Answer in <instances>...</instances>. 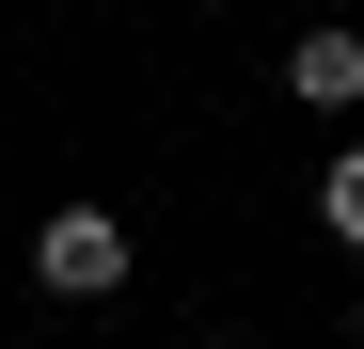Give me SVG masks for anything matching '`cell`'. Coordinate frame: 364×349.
<instances>
[{
  "label": "cell",
  "instance_id": "cell-3",
  "mask_svg": "<svg viewBox=\"0 0 364 349\" xmlns=\"http://www.w3.org/2000/svg\"><path fill=\"white\" fill-rule=\"evenodd\" d=\"M317 222H333V239H348V254H364V143H348V159H333V174H317Z\"/></svg>",
  "mask_w": 364,
  "mask_h": 349
},
{
  "label": "cell",
  "instance_id": "cell-2",
  "mask_svg": "<svg viewBox=\"0 0 364 349\" xmlns=\"http://www.w3.org/2000/svg\"><path fill=\"white\" fill-rule=\"evenodd\" d=\"M285 95H301V111H364V32H348V16H317V32L285 48Z\"/></svg>",
  "mask_w": 364,
  "mask_h": 349
},
{
  "label": "cell",
  "instance_id": "cell-1",
  "mask_svg": "<svg viewBox=\"0 0 364 349\" xmlns=\"http://www.w3.org/2000/svg\"><path fill=\"white\" fill-rule=\"evenodd\" d=\"M127 270H143V239L111 207H48V239H32V286H48V302H127Z\"/></svg>",
  "mask_w": 364,
  "mask_h": 349
}]
</instances>
